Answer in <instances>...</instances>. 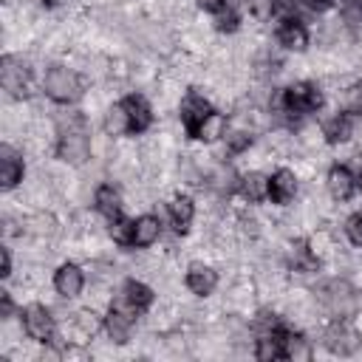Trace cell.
Here are the masks:
<instances>
[{
	"label": "cell",
	"mask_w": 362,
	"mask_h": 362,
	"mask_svg": "<svg viewBox=\"0 0 362 362\" xmlns=\"http://www.w3.org/2000/svg\"><path fill=\"white\" fill-rule=\"evenodd\" d=\"M277 42L283 48H288V51H303L305 42H308V31H305V25L297 17H288L277 28Z\"/></svg>",
	"instance_id": "7c38bea8"
},
{
	"label": "cell",
	"mask_w": 362,
	"mask_h": 362,
	"mask_svg": "<svg viewBox=\"0 0 362 362\" xmlns=\"http://www.w3.org/2000/svg\"><path fill=\"white\" fill-rule=\"evenodd\" d=\"M325 187H328V195L334 201H348L354 187H356V178L351 175L348 167H331L328 170V178H325Z\"/></svg>",
	"instance_id": "4fadbf2b"
},
{
	"label": "cell",
	"mask_w": 362,
	"mask_h": 362,
	"mask_svg": "<svg viewBox=\"0 0 362 362\" xmlns=\"http://www.w3.org/2000/svg\"><path fill=\"white\" fill-rule=\"evenodd\" d=\"M3 277H11V249L3 246Z\"/></svg>",
	"instance_id": "836d02e7"
},
{
	"label": "cell",
	"mask_w": 362,
	"mask_h": 362,
	"mask_svg": "<svg viewBox=\"0 0 362 362\" xmlns=\"http://www.w3.org/2000/svg\"><path fill=\"white\" fill-rule=\"evenodd\" d=\"M342 105H345V110L362 113V85H348L342 90Z\"/></svg>",
	"instance_id": "4dcf8cb0"
},
{
	"label": "cell",
	"mask_w": 362,
	"mask_h": 362,
	"mask_svg": "<svg viewBox=\"0 0 362 362\" xmlns=\"http://www.w3.org/2000/svg\"><path fill=\"white\" fill-rule=\"evenodd\" d=\"M269 195L274 204H288L297 195V175L291 170H277L269 178Z\"/></svg>",
	"instance_id": "5bb4252c"
},
{
	"label": "cell",
	"mask_w": 362,
	"mask_h": 362,
	"mask_svg": "<svg viewBox=\"0 0 362 362\" xmlns=\"http://www.w3.org/2000/svg\"><path fill=\"white\" fill-rule=\"evenodd\" d=\"M238 187H240V195L246 201H252V204H257V201H263L269 195V178L260 175V173H246L238 181Z\"/></svg>",
	"instance_id": "ac0fdd59"
},
{
	"label": "cell",
	"mask_w": 362,
	"mask_h": 362,
	"mask_svg": "<svg viewBox=\"0 0 362 362\" xmlns=\"http://www.w3.org/2000/svg\"><path fill=\"white\" fill-rule=\"evenodd\" d=\"M110 238L113 243H133V221H122V218H113L110 221Z\"/></svg>",
	"instance_id": "83f0119b"
},
{
	"label": "cell",
	"mask_w": 362,
	"mask_h": 362,
	"mask_svg": "<svg viewBox=\"0 0 362 362\" xmlns=\"http://www.w3.org/2000/svg\"><path fill=\"white\" fill-rule=\"evenodd\" d=\"M345 235L354 246H362V212H354L348 221H345Z\"/></svg>",
	"instance_id": "1f68e13d"
},
{
	"label": "cell",
	"mask_w": 362,
	"mask_h": 362,
	"mask_svg": "<svg viewBox=\"0 0 362 362\" xmlns=\"http://www.w3.org/2000/svg\"><path fill=\"white\" fill-rule=\"evenodd\" d=\"M93 201H96V209L105 215V218H119V212H122V195H119V189L113 187V184H102L99 189H96V195H93Z\"/></svg>",
	"instance_id": "2e32d148"
},
{
	"label": "cell",
	"mask_w": 362,
	"mask_h": 362,
	"mask_svg": "<svg viewBox=\"0 0 362 362\" xmlns=\"http://www.w3.org/2000/svg\"><path fill=\"white\" fill-rule=\"evenodd\" d=\"M354 3H356V6H362V0H354Z\"/></svg>",
	"instance_id": "74e56055"
},
{
	"label": "cell",
	"mask_w": 362,
	"mask_h": 362,
	"mask_svg": "<svg viewBox=\"0 0 362 362\" xmlns=\"http://www.w3.org/2000/svg\"><path fill=\"white\" fill-rule=\"evenodd\" d=\"M25 229L37 238V240H48L57 235V218L51 212H34L25 218Z\"/></svg>",
	"instance_id": "ffe728a7"
},
{
	"label": "cell",
	"mask_w": 362,
	"mask_h": 362,
	"mask_svg": "<svg viewBox=\"0 0 362 362\" xmlns=\"http://www.w3.org/2000/svg\"><path fill=\"white\" fill-rule=\"evenodd\" d=\"M277 3H280V0H246V8L252 11V17L269 20V17L277 11Z\"/></svg>",
	"instance_id": "f546056e"
},
{
	"label": "cell",
	"mask_w": 362,
	"mask_h": 362,
	"mask_svg": "<svg viewBox=\"0 0 362 362\" xmlns=\"http://www.w3.org/2000/svg\"><path fill=\"white\" fill-rule=\"evenodd\" d=\"M122 105H124V110H127V116H130L133 130H144V127H150V122H153V110H150V105H147L141 96H127Z\"/></svg>",
	"instance_id": "d6986e66"
},
{
	"label": "cell",
	"mask_w": 362,
	"mask_h": 362,
	"mask_svg": "<svg viewBox=\"0 0 362 362\" xmlns=\"http://www.w3.org/2000/svg\"><path fill=\"white\" fill-rule=\"evenodd\" d=\"M322 136L328 139V141H348L351 139V119L348 116H342V113H337V116H331L325 124H322Z\"/></svg>",
	"instance_id": "4316f807"
},
{
	"label": "cell",
	"mask_w": 362,
	"mask_h": 362,
	"mask_svg": "<svg viewBox=\"0 0 362 362\" xmlns=\"http://www.w3.org/2000/svg\"><path fill=\"white\" fill-rule=\"evenodd\" d=\"M23 331L31 339H37V342H48L54 337V317H51V311L45 305H37V303L28 305L23 311Z\"/></svg>",
	"instance_id": "52a82bcc"
},
{
	"label": "cell",
	"mask_w": 362,
	"mask_h": 362,
	"mask_svg": "<svg viewBox=\"0 0 362 362\" xmlns=\"http://www.w3.org/2000/svg\"><path fill=\"white\" fill-rule=\"evenodd\" d=\"M161 238V221L156 215H141L133 221V246H153Z\"/></svg>",
	"instance_id": "9a60e30c"
},
{
	"label": "cell",
	"mask_w": 362,
	"mask_h": 362,
	"mask_svg": "<svg viewBox=\"0 0 362 362\" xmlns=\"http://www.w3.org/2000/svg\"><path fill=\"white\" fill-rule=\"evenodd\" d=\"M317 297H320L322 308L331 317H339V320L354 317L362 308V297H359V291L348 280H328L325 286L317 288Z\"/></svg>",
	"instance_id": "7a4b0ae2"
},
{
	"label": "cell",
	"mask_w": 362,
	"mask_h": 362,
	"mask_svg": "<svg viewBox=\"0 0 362 362\" xmlns=\"http://www.w3.org/2000/svg\"><path fill=\"white\" fill-rule=\"evenodd\" d=\"M42 90L54 99V102H74L82 96V82L79 76L65 68V65H51L42 76Z\"/></svg>",
	"instance_id": "3957f363"
},
{
	"label": "cell",
	"mask_w": 362,
	"mask_h": 362,
	"mask_svg": "<svg viewBox=\"0 0 362 362\" xmlns=\"http://www.w3.org/2000/svg\"><path fill=\"white\" fill-rule=\"evenodd\" d=\"M59 127V141H57V153L62 161L79 167L88 161L90 156V141H88V130H85V119L82 113H62L57 119Z\"/></svg>",
	"instance_id": "6da1fadb"
},
{
	"label": "cell",
	"mask_w": 362,
	"mask_h": 362,
	"mask_svg": "<svg viewBox=\"0 0 362 362\" xmlns=\"http://www.w3.org/2000/svg\"><path fill=\"white\" fill-rule=\"evenodd\" d=\"M215 14H218V20H215V23H218V28H221V31H232V28H238V11H235V6H232L229 0H226Z\"/></svg>",
	"instance_id": "f1b7e54d"
},
{
	"label": "cell",
	"mask_w": 362,
	"mask_h": 362,
	"mask_svg": "<svg viewBox=\"0 0 362 362\" xmlns=\"http://www.w3.org/2000/svg\"><path fill=\"white\" fill-rule=\"evenodd\" d=\"M212 113V107H209V102H206V96H201V93H187L184 99H181V122L187 124V130L189 133H195L198 130V124L206 119Z\"/></svg>",
	"instance_id": "ba28073f"
},
{
	"label": "cell",
	"mask_w": 362,
	"mask_h": 362,
	"mask_svg": "<svg viewBox=\"0 0 362 362\" xmlns=\"http://www.w3.org/2000/svg\"><path fill=\"white\" fill-rule=\"evenodd\" d=\"M215 286H218L215 269H209V266H204V263H192V266L187 269V288H189L192 294L206 297V294L215 291Z\"/></svg>",
	"instance_id": "8fae6325"
},
{
	"label": "cell",
	"mask_w": 362,
	"mask_h": 362,
	"mask_svg": "<svg viewBox=\"0 0 362 362\" xmlns=\"http://www.w3.org/2000/svg\"><path fill=\"white\" fill-rule=\"evenodd\" d=\"M0 85L8 96H23L31 88V71L20 57H3L0 62Z\"/></svg>",
	"instance_id": "5b68a950"
},
{
	"label": "cell",
	"mask_w": 362,
	"mask_h": 362,
	"mask_svg": "<svg viewBox=\"0 0 362 362\" xmlns=\"http://www.w3.org/2000/svg\"><path fill=\"white\" fill-rule=\"evenodd\" d=\"M20 181H23V156L11 144H3L0 147V184L3 189H11Z\"/></svg>",
	"instance_id": "9c48e42d"
},
{
	"label": "cell",
	"mask_w": 362,
	"mask_h": 362,
	"mask_svg": "<svg viewBox=\"0 0 362 362\" xmlns=\"http://www.w3.org/2000/svg\"><path fill=\"white\" fill-rule=\"evenodd\" d=\"M274 105L280 107V113H305V110H317L322 105V93L314 82H297Z\"/></svg>",
	"instance_id": "277c9868"
},
{
	"label": "cell",
	"mask_w": 362,
	"mask_h": 362,
	"mask_svg": "<svg viewBox=\"0 0 362 362\" xmlns=\"http://www.w3.org/2000/svg\"><path fill=\"white\" fill-rule=\"evenodd\" d=\"M71 331H74L76 337H93V334L99 331V317H96V311H93V308H79V311L74 314V320H71Z\"/></svg>",
	"instance_id": "484cf974"
},
{
	"label": "cell",
	"mask_w": 362,
	"mask_h": 362,
	"mask_svg": "<svg viewBox=\"0 0 362 362\" xmlns=\"http://www.w3.org/2000/svg\"><path fill=\"white\" fill-rule=\"evenodd\" d=\"M303 3H305V6H311V8H317V11L331 6V0H303Z\"/></svg>",
	"instance_id": "d590c367"
},
{
	"label": "cell",
	"mask_w": 362,
	"mask_h": 362,
	"mask_svg": "<svg viewBox=\"0 0 362 362\" xmlns=\"http://www.w3.org/2000/svg\"><path fill=\"white\" fill-rule=\"evenodd\" d=\"M322 342H325V348H328L331 354H337V356H351V354L359 351L362 334H359L354 325H348V322H334V325L325 328Z\"/></svg>",
	"instance_id": "8992f818"
},
{
	"label": "cell",
	"mask_w": 362,
	"mask_h": 362,
	"mask_svg": "<svg viewBox=\"0 0 362 362\" xmlns=\"http://www.w3.org/2000/svg\"><path fill=\"white\" fill-rule=\"evenodd\" d=\"M11 311H14V303H11L8 291H6L3 300H0V317H3V320H11Z\"/></svg>",
	"instance_id": "d6a6232c"
},
{
	"label": "cell",
	"mask_w": 362,
	"mask_h": 362,
	"mask_svg": "<svg viewBox=\"0 0 362 362\" xmlns=\"http://www.w3.org/2000/svg\"><path fill=\"white\" fill-rule=\"evenodd\" d=\"M255 356L257 359H277V356H283V334H277V331L260 334L257 348H255Z\"/></svg>",
	"instance_id": "d4e9b609"
},
{
	"label": "cell",
	"mask_w": 362,
	"mask_h": 362,
	"mask_svg": "<svg viewBox=\"0 0 362 362\" xmlns=\"http://www.w3.org/2000/svg\"><path fill=\"white\" fill-rule=\"evenodd\" d=\"M192 136H198L201 141H215V139H221V136H226V116L223 113H209L201 124H198V130L192 133Z\"/></svg>",
	"instance_id": "603a6c76"
},
{
	"label": "cell",
	"mask_w": 362,
	"mask_h": 362,
	"mask_svg": "<svg viewBox=\"0 0 362 362\" xmlns=\"http://www.w3.org/2000/svg\"><path fill=\"white\" fill-rule=\"evenodd\" d=\"M130 130H133V124H130V116H127L124 105L119 102V105L107 107V113H105V133L107 136H124Z\"/></svg>",
	"instance_id": "44dd1931"
},
{
	"label": "cell",
	"mask_w": 362,
	"mask_h": 362,
	"mask_svg": "<svg viewBox=\"0 0 362 362\" xmlns=\"http://www.w3.org/2000/svg\"><path fill=\"white\" fill-rule=\"evenodd\" d=\"M107 334H110V339L113 342H124L127 337H130V328H133V317L130 314H122V311H116V308H110V314H107Z\"/></svg>",
	"instance_id": "cb8c5ba5"
},
{
	"label": "cell",
	"mask_w": 362,
	"mask_h": 362,
	"mask_svg": "<svg viewBox=\"0 0 362 362\" xmlns=\"http://www.w3.org/2000/svg\"><path fill=\"white\" fill-rule=\"evenodd\" d=\"M223 3H226V0H198V6H204L206 11H218Z\"/></svg>",
	"instance_id": "e575fe53"
},
{
	"label": "cell",
	"mask_w": 362,
	"mask_h": 362,
	"mask_svg": "<svg viewBox=\"0 0 362 362\" xmlns=\"http://www.w3.org/2000/svg\"><path fill=\"white\" fill-rule=\"evenodd\" d=\"M283 356L291 359V362H305V359L314 356V351H311V342L303 334L288 331V334H283Z\"/></svg>",
	"instance_id": "e0dca14e"
},
{
	"label": "cell",
	"mask_w": 362,
	"mask_h": 362,
	"mask_svg": "<svg viewBox=\"0 0 362 362\" xmlns=\"http://www.w3.org/2000/svg\"><path fill=\"white\" fill-rule=\"evenodd\" d=\"M82 286H85V274H82V269L79 266H74V263H62L57 272H54V288H57V294H62V297H76L79 291H82Z\"/></svg>",
	"instance_id": "30bf717a"
},
{
	"label": "cell",
	"mask_w": 362,
	"mask_h": 362,
	"mask_svg": "<svg viewBox=\"0 0 362 362\" xmlns=\"http://www.w3.org/2000/svg\"><path fill=\"white\" fill-rule=\"evenodd\" d=\"M356 184H359V187H362V170H359V178H356Z\"/></svg>",
	"instance_id": "8d00e7d4"
},
{
	"label": "cell",
	"mask_w": 362,
	"mask_h": 362,
	"mask_svg": "<svg viewBox=\"0 0 362 362\" xmlns=\"http://www.w3.org/2000/svg\"><path fill=\"white\" fill-rule=\"evenodd\" d=\"M192 215H195V204H192V198L178 195V198L170 201V218H173V226H175L178 232H184V229L192 223Z\"/></svg>",
	"instance_id": "7402d4cb"
}]
</instances>
